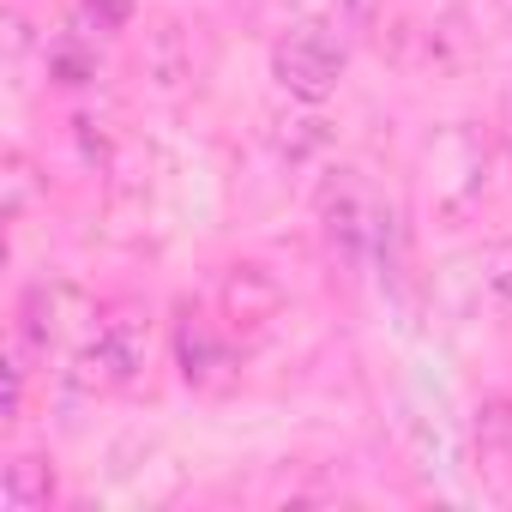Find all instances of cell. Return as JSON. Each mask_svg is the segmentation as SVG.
<instances>
[{
    "label": "cell",
    "instance_id": "cell-1",
    "mask_svg": "<svg viewBox=\"0 0 512 512\" xmlns=\"http://www.w3.org/2000/svg\"><path fill=\"white\" fill-rule=\"evenodd\" d=\"M145 368V314L139 308H109L91 332V344L73 356V386L79 392H115L127 380H139Z\"/></svg>",
    "mask_w": 512,
    "mask_h": 512
},
{
    "label": "cell",
    "instance_id": "cell-2",
    "mask_svg": "<svg viewBox=\"0 0 512 512\" xmlns=\"http://www.w3.org/2000/svg\"><path fill=\"white\" fill-rule=\"evenodd\" d=\"M272 79L290 91V97H302V103H326L332 91H338V79H344V43L326 31V25H296V31H284L278 37V49H272Z\"/></svg>",
    "mask_w": 512,
    "mask_h": 512
},
{
    "label": "cell",
    "instance_id": "cell-3",
    "mask_svg": "<svg viewBox=\"0 0 512 512\" xmlns=\"http://www.w3.org/2000/svg\"><path fill=\"white\" fill-rule=\"evenodd\" d=\"M488 187V145L470 133V127H452L428 145V205L440 217H464L476 211Z\"/></svg>",
    "mask_w": 512,
    "mask_h": 512
},
{
    "label": "cell",
    "instance_id": "cell-4",
    "mask_svg": "<svg viewBox=\"0 0 512 512\" xmlns=\"http://www.w3.org/2000/svg\"><path fill=\"white\" fill-rule=\"evenodd\" d=\"M380 217H386V205L356 181V169H338V175L326 181V193H320V223H326V241H332V253H338L344 266L374 260Z\"/></svg>",
    "mask_w": 512,
    "mask_h": 512
},
{
    "label": "cell",
    "instance_id": "cell-5",
    "mask_svg": "<svg viewBox=\"0 0 512 512\" xmlns=\"http://www.w3.org/2000/svg\"><path fill=\"white\" fill-rule=\"evenodd\" d=\"M175 362L187 374V386H217L229 374V344L199 320V314H181L175 320Z\"/></svg>",
    "mask_w": 512,
    "mask_h": 512
},
{
    "label": "cell",
    "instance_id": "cell-6",
    "mask_svg": "<svg viewBox=\"0 0 512 512\" xmlns=\"http://www.w3.org/2000/svg\"><path fill=\"white\" fill-rule=\"evenodd\" d=\"M145 79H151L163 97H175V91L193 79V49H187V31H181V25H157V31L145 37Z\"/></svg>",
    "mask_w": 512,
    "mask_h": 512
},
{
    "label": "cell",
    "instance_id": "cell-7",
    "mask_svg": "<svg viewBox=\"0 0 512 512\" xmlns=\"http://www.w3.org/2000/svg\"><path fill=\"white\" fill-rule=\"evenodd\" d=\"M223 308H229L235 326H260V320L278 314V284L260 266H235L229 284H223Z\"/></svg>",
    "mask_w": 512,
    "mask_h": 512
},
{
    "label": "cell",
    "instance_id": "cell-8",
    "mask_svg": "<svg viewBox=\"0 0 512 512\" xmlns=\"http://www.w3.org/2000/svg\"><path fill=\"white\" fill-rule=\"evenodd\" d=\"M0 500H7V512H43L55 500V470L43 458H13L7 464V482H0Z\"/></svg>",
    "mask_w": 512,
    "mask_h": 512
},
{
    "label": "cell",
    "instance_id": "cell-9",
    "mask_svg": "<svg viewBox=\"0 0 512 512\" xmlns=\"http://www.w3.org/2000/svg\"><path fill=\"white\" fill-rule=\"evenodd\" d=\"M476 290L494 308H512V241H494L476 253Z\"/></svg>",
    "mask_w": 512,
    "mask_h": 512
},
{
    "label": "cell",
    "instance_id": "cell-10",
    "mask_svg": "<svg viewBox=\"0 0 512 512\" xmlns=\"http://www.w3.org/2000/svg\"><path fill=\"white\" fill-rule=\"evenodd\" d=\"M49 79H55V85H85V79H97V61H91V49H85L79 37L55 43V49H49Z\"/></svg>",
    "mask_w": 512,
    "mask_h": 512
},
{
    "label": "cell",
    "instance_id": "cell-11",
    "mask_svg": "<svg viewBox=\"0 0 512 512\" xmlns=\"http://www.w3.org/2000/svg\"><path fill=\"white\" fill-rule=\"evenodd\" d=\"M133 25V0H79V31H97V37H115Z\"/></svg>",
    "mask_w": 512,
    "mask_h": 512
},
{
    "label": "cell",
    "instance_id": "cell-12",
    "mask_svg": "<svg viewBox=\"0 0 512 512\" xmlns=\"http://www.w3.org/2000/svg\"><path fill=\"white\" fill-rule=\"evenodd\" d=\"M338 13H344L350 31H374L386 19V0H338Z\"/></svg>",
    "mask_w": 512,
    "mask_h": 512
},
{
    "label": "cell",
    "instance_id": "cell-13",
    "mask_svg": "<svg viewBox=\"0 0 512 512\" xmlns=\"http://www.w3.org/2000/svg\"><path fill=\"white\" fill-rule=\"evenodd\" d=\"M506 157H512V91H506Z\"/></svg>",
    "mask_w": 512,
    "mask_h": 512
}]
</instances>
